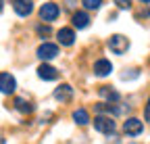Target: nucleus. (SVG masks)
<instances>
[{"mask_svg":"<svg viewBox=\"0 0 150 144\" xmlns=\"http://www.w3.org/2000/svg\"><path fill=\"white\" fill-rule=\"evenodd\" d=\"M106 44H108V48H110V52H112V55H125V52H127V48H129V40L125 38V35H121V33L110 35Z\"/></svg>","mask_w":150,"mask_h":144,"instance_id":"1","label":"nucleus"},{"mask_svg":"<svg viewBox=\"0 0 150 144\" xmlns=\"http://www.w3.org/2000/svg\"><path fill=\"white\" fill-rule=\"evenodd\" d=\"M94 130L96 132H100V134H112L115 132V121H112V117L108 115H96L94 117Z\"/></svg>","mask_w":150,"mask_h":144,"instance_id":"2","label":"nucleus"},{"mask_svg":"<svg viewBox=\"0 0 150 144\" xmlns=\"http://www.w3.org/2000/svg\"><path fill=\"white\" fill-rule=\"evenodd\" d=\"M59 15H61V9L56 6L54 2H46V4H42V9H40V19L46 21V23L56 21V17H59Z\"/></svg>","mask_w":150,"mask_h":144,"instance_id":"3","label":"nucleus"},{"mask_svg":"<svg viewBox=\"0 0 150 144\" xmlns=\"http://www.w3.org/2000/svg\"><path fill=\"white\" fill-rule=\"evenodd\" d=\"M142 130H144V123H142L140 119H136V117H129V119L123 123V132H125L127 136H140Z\"/></svg>","mask_w":150,"mask_h":144,"instance_id":"4","label":"nucleus"},{"mask_svg":"<svg viewBox=\"0 0 150 144\" xmlns=\"http://www.w3.org/2000/svg\"><path fill=\"white\" fill-rule=\"evenodd\" d=\"M56 55H59V46H56V44L44 42L40 48H38V57H40L42 61H52Z\"/></svg>","mask_w":150,"mask_h":144,"instance_id":"5","label":"nucleus"},{"mask_svg":"<svg viewBox=\"0 0 150 144\" xmlns=\"http://www.w3.org/2000/svg\"><path fill=\"white\" fill-rule=\"evenodd\" d=\"M17 90V82L11 73H0V92L2 94H13Z\"/></svg>","mask_w":150,"mask_h":144,"instance_id":"6","label":"nucleus"},{"mask_svg":"<svg viewBox=\"0 0 150 144\" xmlns=\"http://www.w3.org/2000/svg\"><path fill=\"white\" fill-rule=\"evenodd\" d=\"M110 71H112V63L108 59H98L94 63V75L96 77H106Z\"/></svg>","mask_w":150,"mask_h":144,"instance_id":"7","label":"nucleus"},{"mask_svg":"<svg viewBox=\"0 0 150 144\" xmlns=\"http://www.w3.org/2000/svg\"><path fill=\"white\" fill-rule=\"evenodd\" d=\"M13 9L19 17H27L33 11V2L31 0H13Z\"/></svg>","mask_w":150,"mask_h":144,"instance_id":"8","label":"nucleus"},{"mask_svg":"<svg viewBox=\"0 0 150 144\" xmlns=\"http://www.w3.org/2000/svg\"><path fill=\"white\" fill-rule=\"evenodd\" d=\"M54 98L59 100V102H69L73 98V88L69 84H61L59 88L54 90Z\"/></svg>","mask_w":150,"mask_h":144,"instance_id":"9","label":"nucleus"},{"mask_svg":"<svg viewBox=\"0 0 150 144\" xmlns=\"http://www.w3.org/2000/svg\"><path fill=\"white\" fill-rule=\"evenodd\" d=\"M38 77L46 79V82H52V79L59 77V71H56L54 67H50V65H46V63H42L40 67H38Z\"/></svg>","mask_w":150,"mask_h":144,"instance_id":"10","label":"nucleus"},{"mask_svg":"<svg viewBox=\"0 0 150 144\" xmlns=\"http://www.w3.org/2000/svg\"><path fill=\"white\" fill-rule=\"evenodd\" d=\"M56 38H59V42H61L63 46H73V42H75V33H73L71 27H63V29H59Z\"/></svg>","mask_w":150,"mask_h":144,"instance_id":"11","label":"nucleus"},{"mask_svg":"<svg viewBox=\"0 0 150 144\" xmlns=\"http://www.w3.org/2000/svg\"><path fill=\"white\" fill-rule=\"evenodd\" d=\"M100 96L106 98L108 102H119V100H121V94L117 92V90H110L108 86H102V88H100Z\"/></svg>","mask_w":150,"mask_h":144,"instance_id":"12","label":"nucleus"},{"mask_svg":"<svg viewBox=\"0 0 150 144\" xmlns=\"http://www.w3.org/2000/svg\"><path fill=\"white\" fill-rule=\"evenodd\" d=\"M88 23H90V17H88L86 13H81V11L73 13V25L77 27V29H83V27H88Z\"/></svg>","mask_w":150,"mask_h":144,"instance_id":"13","label":"nucleus"},{"mask_svg":"<svg viewBox=\"0 0 150 144\" xmlns=\"http://www.w3.org/2000/svg\"><path fill=\"white\" fill-rule=\"evenodd\" d=\"M73 121L77 123V125H88L90 123V115L86 109H75L73 111Z\"/></svg>","mask_w":150,"mask_h":144,"instance_id":"14","label":"nucleus"},{"mask_svg":"<svg viewBox=\"0 0 150 144\" xmlns=\"http://www.w3.org/2000/svg\"><path fill=\"white\" fill-rule=\"evenodd\" d=\"M15 109L19 113H31L33 111V104L29 100H25V98H15Z\"/></svg>","mask_w":150,"mask_h":144,"instance_id":"15","label":"nucleus"},{"mask_svg":"<svg viewBox=\"0 0 150 144\" xmlns=\"http://www.w3.org/2000/svg\"><path fill=\"white\" fill-rule=\"evenodd\" d=\"M81 4L88 9V11H98L102 6V0H81Z\"/></svg>","mask_w":150,"mask_h":144,"instance_id":"16","label":"nucleus"},{"mask_svg":"<svg viewBox=\"0 0 150 144\" xmlns=\"http://www.w3.org/2000/svg\"><path fill=\"white\" fill-rule=\"evenodd\" d=\"M115 4H117L119 9H129V6H131V0H115Z\"/></svg>","mask_w":150,"mask_h":144,"instance_id":"17","label":"nucleus"},{"mask_svg":"<svg viewBox=\"0 0 150 144\" xmlns=\"http://www.w3.org/2000/svg\"><path fill=\"white\" fill-rule=\"evenodd\" d=\"M144 119L150 121V98H148V102H146V106H144Z\"/></svg>","mask_w":150,"mask_h":144,"instance_id":"18","label":"nucleus"},{"mask_svg":"<svg viewBox=\"0 0 150 144\" xmlns=\"http://www.w3.org/2000/svg\"><path fill=\"white\" fill-rule=\"evenodd\" d=\"M138 17H150V9H144V11H140V13H138Z\"/></svg>","mask_w":150,"mask_h":144,"instance_id":"19","label":"nucleus"},{"mask_svg":"<svg viewBox=\"0 0 150 144\" xmlns=\"http://www.w3.org/2000/svg\"><path fill=\"white\" fill-rule=\"evenodd\" d=\"M38 31H40V33H50V29H48V27H38Z\"/></svg>","mask_w":150,"mask_h":144,"instance_id":"20","label":"nucleus"},{"mask_svg":"<svg viewBox=\"0 0 150 144\" xmlns=\"http://www.w3.org/2000/svg\"><path fill=\"white\" fill-rule=\"evenodd\" d=\"M140 2H142V4H148V2H150V0H140Z\"/></svg>","mask_w":150,"mask_h":144,"instance_id":"21","label":"nucleus"},{"mask_svg":"<svg viewBox=\"0 0 150 144\" xmlns=\"http://www.w3.org/2000/svg\"><path fill=\"white\" fill-rule=\"evenodd\" d=\"M2 4H4V2H2V0H0V11H2Z\"/></svg>","mask_w":150,"mask_h":144,"instance_id":"22","label":"nucleus"}]
</instances>
